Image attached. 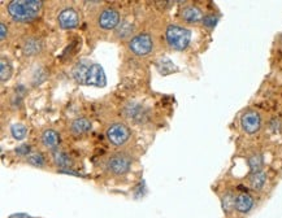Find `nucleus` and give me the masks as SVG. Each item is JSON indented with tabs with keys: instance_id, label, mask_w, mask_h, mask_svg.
<instances>
[{
	"instance_id": "nucleus-1",
	"label": "nucleus",
	"mask_w": 282,
	"mask_h": 218,
	"mask_svg": "<svg viewBox=\"0 0 282 218\" xmlns=\"http://www.w3.org/2000/svg\"><path fill=\"white\" fill-rule=\"evenodd\" d=\"M42 1L38 0H13L8 4L10 17L21 22H30L41 13Z\"/></svg>"
},
{
	"instance_id": "nucleus-2",
	"label": "nucleus",
	"mask_w": 282,
	"mask_h": 218,
	"mask_svg": "<svg viewBox=\"0 0 282 218\" xmlns=\"http://www.w3.org/2000/svg\"><path fill=\"white\" fill-rule=\"evenodd\" d=\"M190 39H191V33L185 27L170 25L167 29V41H168L169 46L177 51L185 50L189 46Z\"/></svg>"
},
{
	"instance_id": "nucleus-3",
	"label": "nucleus",
	"mask_w": 282,
	"mask_h": 218,
	"mask_svg": "<svg viewBox=\"0 0 282 218\" xmlns=\"http://www.w3.org/2000/svg\"><path fill=\"white\" fill-rule=\"evenodd\" d=\"M131 165L130 157L126 156L125 154H116L108 159L107 167L111 173H113L114 175H124L129 171Z\"/></svg>"
},
{
	"instance_id": "nucleus-4",
	"label": "nucleus",
	"mask_w": 282,
	"mask_h": 218,
	"mask_svg": "<svg viewBox=\"0 0 282 218\" xmlns=\"http://www.w3.org/2000/svg\"><path fill=\"white\" fill-rule=\"evenodd\" d=\"M130 136V131L122 123H113L112 126L108 127L107 138L113 146H122L127 142Z\"/></svg>"
},
{
	"instance_id": "nucleus-5",
	"label": "nucleus",
	"mask_w": 282,
	"mask_h": 218,
	"mask_svg": "<svg viewBox=\"0 0 282 218\" xmlns=\"http://www.w3.org/2000/svg\"><path fill=\"white\" fill-rule=\"evenodd\" d=\"M130 51L134 52L135 54L143 56L151 52L152 50V39L148 34H141L134 37L129 43Z\"/></svg>"
},
{
	"instance_id": "nucleus-6",
	"label": "nucleus",
	"mask_w": 282,
	"mask_h": 218,
	"mask_svg": "<svg viewBox=\"0 0 282 218\" xmlns=\"http://www.w3.org/2000/svg\"><path fill=\"white\" fill-rule=\"evenodd\" d=\"M241 125L243 131L247 134H255L258 133L262 126V118L260 114L255 110H248L242 116L241 118Z\"/></svg>"
},
{
	"instance_id": "nucleus-7",
	"label": "nucleus",
	"mask_w": 282,
	"mask_h": 218,
	"mask_svg": "<svg viewBox=\"0 0 282 218\" xmlns=\"http://www.w3.org/2000/svg\"><path fill=\"white\" fill-rule=\"evenodd\" d=\"M120 22V14L113 8L104 9L99 16V26L103 30H112Z\"/></svg>"
},
{
	"instance_id": "nucleus-8",
	"label": "nucleus",
	"mask_w": 282,
	"mask_h": 218,
	"mask_svg": "<svg viewBox=\"0 0 282 218\" xmlns=\"http://www.w3.org/2000/svg\"><path fill=\"white\" fill-rule=\"evenodd\" d=\"M106 83H107V81H106V74H104L103 68H102L99 64L90 65L86 85L97 86V87H104Z\"/></svg>"
},
{
	"instance_id": "nucleus-9",
	"label": "nucleus",
	"mask_w": 282,
	"mask_h": 218,
	"mask_svg": "<svg viewBox=\"0 0 282 218\" xmlns=\"http://www.w3.org/2000/svg\"><path fill=\"white\" fill-rule=\"evenodd\" d=\"M58 25L62 29H74L78 25V14L72 8H66L58 14Z\"/></svg>"
},
{
	"instance_id": "nucleus-10",
	"label": "nucleus",
	"mask_w": 282,
	"mask_h": 218,
	"mask_svg": "<svg viewBox=\"0 0 282 218\" xmlns=\"http://www.w3.org/2000/svg\"><path fill=\"white\" fill-rule=\"evenodd\" d=\"M252 207H254V199H252L251 195L246 194V192L237 195V198H235V209L239 213H248L252 209Z\"/></svg>"
},
{
	"instance_id": "nucleus-11",
	"label": "nucleus",
	"mask_w": 282,
	"mask_h": 218,
	"mask_svg": "<svg viewBox=\"0 0 282 218\" xmlns=\"http://www.w3.org/2000/svg\"><path fill=\"white\" fill-rule=\"evenodd\" d=\"M181 17H182L186 22L195 24V22H199V21L203 20L204 16L199 8L195 7V5H189V7L183 8L182 12H181Z\"/></svg>"
},
{
	"instance_id": "nucleus-12",
	"label": "nucleus",
	"mask_w": 282,
	"mask_h": 218,
	"mask_svg": "<svg viewBox=\"0 0 282 218\" xmlns=\"http://www.w3.org/2000/svg\"><path fill=\"white\" fill-rule=\"evenodd\" d=\"M90 130H91V122H90V119L85 118V117L74 119L70 125V131L73 135H83V134L89 133Z\"/></svg>"
},
{
	"instance_id": "nucleus-13",
	"label": "nucleus",
	"mask_w": 282,
	"mask_h": 218,
	"mask_svg": "<svg viewBox=\"0 0 282 218\" xmlns=\"http://www.w3.org/2000/svg\"><path fill=\"white\" fill-rule=\"evenodd\" d=\"M90 65H87L86 61L78 62V64L74 66V69H73V77H74V79H76L78 83H81V85H86Z\"/></svg>"
},
{
	"instance_id": "nucleus-14",
	"label": "nucleus",
	"mask_w": 282,
	"mask_h": 218,
	"mask_svg": "<svg viewBox=\"0 0 282 218\" xmlns=\"http://www.w3.org/2000/svg\"><path fill=\"white\" fill-rule=\"evenodd\" d=\"M22 51L25 54H29V56H33V54H37L42 51V42L37 38H29L26 39L22 46Z\"/></svg>"
},
{
	"instance_id": "nucleus-15",
	"label": "nucleus",
	"mask_w": 282,
	"mask_h": 218,
	"mask_svg": "<svg viewBox=\"0 0 282 218\" xmlns=\"http://www.w3.org/2000/svg\"><path fill=\"white\" fill-rule=\"evenodd\" d=\"M60 142V138H58L57 133L55 130H46L45 133L42 134V143L45 144V147L47 148H56Z\"/></svg>"
},
{
	"instance_id": "nucleus-16",
	"label": "nucleus",
	"mask_w": 282,
	"mask_h": 218,
	"mask_svg": "<svg viewBox=\"0 0 282 218\" xmlns=\"http://www.w3.org/2000/svg\"><path fill=\"white\" fill-rule=\"evenodd\" d=\"M265 182H267V174L264 171H258V173L251 174L250 177V186H251L252 190L260 191L264 187Z\"/></svg>"
},
{
	"instance_id": "nucleus-17",
	"label": "nucleus",
	"mask_w": 282,
	"mask_h": 218,
	"mask_svg": "<svg viewBox=\"0 0 282 218\" xmlns=\"http://www.w3.org/2000/svg\"><path fill=\"white\" fill-rule=\"evenodd\" d=\"M54 161L57 166H60L61 169H68L73 165L72 159L65 154V152H61V151H56L54 152Z\"/></svg>"
},
{
	"instance_id": "nucleus-18",
	"label": "nucleus",
	"mask_w": 282,
	"mask_h": 218,
	"mask_svg": "<svg viewBox=\"0 0 282 218\" xmlns=\"http://www.w3.org/2000/svg\"><path fill=\"white\" fill-rule=\"evenodd\" d=\"M248 166H250V170L251 173H258V171H262L263 167V156L260 154L252 155L250 159H248Z\"/></svg>"
},
{
	"instance_id": "nucleus-19",
	"label": "nucleus",
	"mask_w": 282,
	"mask_h": 218,
	"mask_svg": "<svg viewBox=\"0 0 282 218\" xmlns=\"http://www.w3.org/2000/svg\"><path fill=\"white\" fill-rule=\"evenodd\" d=\"M10 75H12V65L8 61L7 58L3 57L0 61V77H1V82L9 81Z\"/></svg>"
},
{
	"instance_id": "nucleus-20",
	"label": "nucleus",
	"mask_w": 282,
	"mask_h": 218,
	"mask_svg": "<svg viewBox=\"0 0 282 218\" xmlns=\"http://www.w3.org/2000/svg\"><path fill=\"white\" fill-rule=\"evenodd\" d=\"M235 198H237V196H235L231 191L226 192V194L223 196V208H224V211L226 212V213L235 209Z\"/></svg>"
},
{
	"instance_id": "nucleus-21",
	"label": "nucleus",
	"mask_w": 282,
	"mask_h": 218,
	"mask_svg": "<svg viewBox=\"0 0 282 218\" xmlns=\"http://www.w3.org/2000/svg\"><path fill=\"white\" fill-rule=\"evenodd\" d=\"M156 66H158L159 72L164 75L169 74V73H172L175 70V66L172 64V61H170L169 58H162V60L156 64Z\"/></svg>"
},
{
	"instance_id": "nucleus-22",
	"label": "nucleus",
	"mask_w": 282,
	"mask_h": 218,
	"mask_svg": "<svg viewBox=\"0 0 282 218\" xmlns=\"http://www.w3.org/2000/svg\"><path fill=\"white\" fill-rule=\"evenodd\" d=\"M125 113H126V116L129 117V118L138 119V117L142 114V107L135 104V103H131V104H129V106L125 108Z\"/></svg>"
},
{
	"instance_id": "nucleus-23",
	"label": "nucleus",
	"mask_w": 282,
	"mask_h": 218,
	"mask_svg": "<svg viewBox=\"0 0 282 218\" xmlns=\"http://www.w3.org/2000/svg\"><path fill=\"white\" fill-rule=\"evenodd\" d=\"M10 133H12V136H13L16 140H22L26 136V133H28V130L26 127L17 123V125H13V126L10 127Z\"/></svg>"
},
{
	"instance_id": "nucleus-24",
	"label": "nucleus",
	"mask_w": 282,
	"mask_h": 218,
	"mask_svg": "<svg viewBox=\"0 0 282 218\" xmlns=\"http://www.w3.org/2000/svg\"><path fill=\"white\" fill-rule=\"evenodd\" d=\"M217 22H219V16H216V14H207L203 17L204 26L208 27V29H214Z\"/></svg>"
},
{
	"instance_id": "nucleus-25",
	"label": "nucleus",
	"mask_w": 282,
	"mask_h": 218,
	"mask_svg": "<svg viewBox=\"0 0 282 218\" xmlns=\"http://www.w3.org/2000/svg\"><path fill=\"white\" fill-rule=\"evenodd\" d=\"M28 163L34 165V166H43L45 165V157L42 156L41 154H34L30 155L28 157Z\"/></svg>"
},
{
	"instance_id": "nucleus-26",
	"label": "nucleus",
	"mask_w": 282,
	"mask_h": 218,
	"mask_svg": "<svg viewBox=\"0 0 282 218\" xmlns=\"http://www.w3.org/2000/svg\"><path fill=\"white\" fill-rule=\"evenodd\" d=\"M29 151H30V147L26 146V144H22V146L17 147L16 148V154L17 155H28Z\"/></svg>"
},
{
	"instance_id": "nucleus-27",
	"label": "nucleus",
	"mask_w": 282,
	"mask_h": 218,
	"mask_svg": "<svg viewBox=\"0 0 282 218\" xmlns=\"http://www.w3.org/2000/svg\"><path fill=\"white\" fill-rule=\"evenodd\" d=\"M5 38H7V26L5 24H1L0 25V39L4 41Z\"/></svg>"
},
{
	"instance_id": "nucleus-28",
	"label": "nucleus",
	"mask_w": 282,
	"mask_h": 218,
	"mask_svg": "<svg viewBox=\"0 0 282 218\" xmlns=\"http://www.w3.org/2000/svg\"><path fill=\"white\" fill-rule=\"evenodd\" d=\"M281 41H282V37H281Z\"/></svg>"
}]
</instances>
